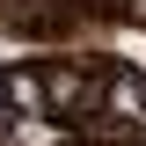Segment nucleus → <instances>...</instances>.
Returning a JSON list of instances; mask_svg holds the SVG:
<instances>
[{"instance_id": "f257e3e1", "label": "nucleus", "mask_w": 146, "mask_h": 146, "mask_svg": "<svg viewBox=\"0 0 146 146\" xmlns=\"http://www.w3.org/2000/svg\"><path fill=\"white\" fill-rule=\"evenodd\" d=\"M7 110L29 117V124H58L51 102H44V58H15L7 66Z\"/></svg>"}, {"instance_id": "f03ea898", "label": "nucleus", "mask_w": 146, "mask_h": 146, "mask_svg": "<svg viewBox=\"0 0 146 146\" xmlns=\"http://www.w3.org/2000/svg\"><path fill=\"white\" fill-rule=\"evenodd\" d=\"M117 22H124V29H146V0H124V7H117Z\"/></svg>"}, {"instance_id": "7ed1b4c3", "label": "nucleus", "mask_w": 146, "mask_h": 146, "mask_svg": "<svg viewBox=\"0 0 146 146\" xmlns=\"http://www.w3.org/2000/svg\"><path fill=\"white\" fill-rule=\"evenodd\" d=\"M0 102H7V58H0Z\"/></svg>"}, {"instance_id": "20e7f679", "label": "nucleus", "mask_w": 146, "mask_h": 146, "mask_svg": "<svg viewBox=\"0 0 146 146\" xmlns=\"http://www.w3.org/2000/svg\"><path fill=\"white\" fill-rule=\"evenodd\" d=\"M88 146H102V139H88Z\"/></svg>"}]
</instances>
